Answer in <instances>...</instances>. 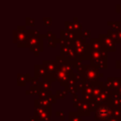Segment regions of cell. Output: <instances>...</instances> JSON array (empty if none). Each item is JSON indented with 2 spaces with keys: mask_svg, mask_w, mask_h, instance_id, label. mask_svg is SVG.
<instances>
[{
  "mask_svg": "<svg viewBox=\"0 0 121 121\" xmlns=\"http://www.w3.org/2000/svg\"><path fill=\"white\" fill-rule=\"evenodd\" d=\"M43 65L44 66L46 72L48 74H54L58 70V64L56 60H43Z\"/></svg>",
  "mask_w": 121,
  "mask_h": 121,
  "instance_id": "cell-12",
  "label": "cell"
},
{
  "mask_svg": "<svg viewBox=\"0 0 121 121\" xmlns=\"http://www.w3.org/2000/svg\"><path fill=\"white\" fill-rule=\"evenodd\" d=\"M120 56H121V48H120Z\"/></svg>",
  "mask_w": 121,
  "mask_h": 121,
  "instance_id": "cell-45",
  "label": "cell"
},
{
  "mask_svg": "<svg viewBox=\"0 0 121 121\" xmlns=\"http://www.w3.org/2000/svg\"><path fill=\"white\" fill-rule=\"evenodd\" d=\"M90 64L93 66L96 67L97 69H107L108 68V58H103V59H98V60H94L90 61Z\"/></svg>",
  "mask_w": 121,
  "mask_h": 121,
  "instance_id": "cell-14",
  "label": "cell"
},
{
  "mask_svg": "<svg viewBox=\"0 0 121 121\" xmlns=\"http://www.w3.org/2000/svg\"><path fill=\"white\" fill-rule=\"evenodd\" d=\"M30 86H34V87H39L41 88V81L39 79V78H36V77H32L30 78Z\"/></svg>",
  "mask_w": 121,
  "mask_h": 121,
  "instance_id": "cell-25",
  "label": "cell"
},
{
  "mask_svg": "<svg viewBox=\"0 0 121 121\" xmlns=\"http://www.w3.org/2000/svg\"><path fill=\"white\" fill-rule=\"evenodd\" d=\"M54 75H55V78H56V81H58L60 84V86H64V87L68 85L70 79L74 76V75L70 76V75H68V74H66V73H64V72H62L59 69L54 73Z\"/></svg>",
  "mask_w": 121,
  "mask_h": 121,
  "instance_id": "cell-9",
  "label": "cell"
},
{
  "mask_svg": "<svg viewBox=\"0 0 121 121\" xmlns=\"http://www.w3.org/2000/svg\"><path fill=\"white\" fill-rule=\"evenodd\" d=\"M34 116L37 121H50L51 109L43 107H34Z\"/></svg>",
  "mask_w": 121,
  "mask_h": 121,
  "instance_id": "cell-8",
  "label": "cell"
},
{
  "mask_svg": "<svg viewBox=\"0 0 121 121\" xmlns=\"http://www.w3.org/2000/svg\"><path fill=\"white\" fill-rule=\"evenodd\" d=\"M73 107L77 109V112L81 116H89L91 112H93L90 101H87L85 99H78L77 102L73 103Z\"/></svg>",
  "mask_w": 121,
  "mask_h": 121,
  "instance_id": "cell-5",
  "label": "cell"
},
{
  "mask_svg": "<svg viewBox=\"0 0 121 121\" xmlns=\"http://www.w3.org/2000/svg\"><path fill=\"white\" fill-rule=\"evenodd\" d=\"M47 72L43 64H35L34 65V77L36 78H44Z\"/></svg>",
  "mask_w": 121,
  "mask_h": 121,
  "instance_id": "cell-15",
  "label": "cell"
},
{
  "mask_svg": "<svg viewBox=\"0 0 121 121\" xmlns=\"http://www.w3.org/2000/svg\"><path fill=\"white\" fill-rule=\"evenodd\" d=\"M43 26H50L51 25V23H52V18L51 17H43Z\"/></svg>",
  "mask_w": 121,
  "mask_h": 121,
  "instance_id": "cell-35",
  "label": "cell"
},
{
  "mask_svg": "<svg viewBox=\"0 0 121 121\" xmlns=\"http://www.w3.org/2000/svg\"><path fill=\"white\" fill-rule=\"evenodd\" d=\"M85 43H87V39L84 38V37H81V38L77 39V40L74 41V45H73V46H74V47H77V46L83 45V44H85Z\"/></svg>",
  "mask_w": 121,
  "mask_h": 121,
  "instance_id": "cell-24",
  "label": "cell"
},
{
  "mask_svg": "<svg viewBox=\"0 0 121 121\" xmlns=\"http://www.w3.org/2000/svg\"><path fill=\"white\" fill-rule=\"evenodd\" d=\"M78 100V95L76 94V95H73V102L75 103V102H77Z\"/></svg>",
  "mask_w": 121,
  "mask_h": 121,
  "instance_id": "cell-42",
  "label": "cell"
},
{
  "mask_svg": "<svg viewBox=\"0 0 121 121\" xmlns=\"http://www.w3.org/2000/svg\"><path fill=\"white\" fill-rule=\"evenodd\" d=\"M104 86L109 90H118L121 87V78H107L104 82Z\"/></svg>",
  "mask_w": 121,
  "mask_h": 121,
  "instance_id": "cell-11",
  "label": "cell"
},
{
  "mask_svg": "<svg viewBox=\"0 0 121 121\" xmlns=\"http://www.w3.org/2000/svg\"><path fill=\"white\" fill-rule=\"evenodd\" d=\"M116 33H117V41H118V43H121V28L118 31H116Z\"/></svg>",
  "mask_w": 121,
  "mask_h": 121,
  "instance_id": "cell-39",
  "label": "cell"
},
{
  "mask_svg": "<svg viewBox=\"0 0 121 121\" xmlns=\"http://www.w3.org/2000/svg\"><path fill=\"white\" fill-rule=\"evenodd\" d=\"M103 58H108V52L106 50H104V51L92 50L89 60L91 61V60H98V59H103Z\"/></svg>",
  "mask_w": 121,
  "mask_h": 121,
  "instance_id": "cell-16",
  "label": "cell"
},
{
  "mask_svg": "<svg viewBox=\"0 0 121 121\" xmlns=\"http://www.w3.org/2000/svg\"><path fill=\"white\" fill-rule=\"evenodd\" d=\"M34 25H35V19L34 18H30V17L26 18V26H34Z\"/></svg>",
  "mask_w": 121,
  "mask_h": 121,
  "instance_id": "cell-32",
  "label": "cell"
},
{
  "mask_svg": "<svg viewBox=\"0 0 121 121\" xmlns=\"http://www.w3.org/2000/svg\"><path fill=\"white\" fill-rule=\"evenodd\" d=\"M56 61H57L59 70L62 71V72H64L70 76H73L76 73L73 60H70L67 58H64V57L59 55L56 57Z\"/></svg>",
  "mask_w": 121,
  "mask_h": 121,
  "instance_id": "cell-3",
  "label": "cell"
},
{
  "mask_svg": "<svg viewBox=\"0 0 121 121\" xmlns=\"http://www.w3.org/2000/svg\"><path fill=\"white\" fill-rule=\"evenodd\" d=\"M52 93H51V91H46V90H42L41 89V92H40V94H39V98H42V99H45L48 95H50Z\"/></svg>",
  "mask_w": 121,
  "mask_h": 121,
  "instance_id": "cell-30",
  "label": "cell"
},
{
  "mask_svg": "<svg viewBox=\"0 0 121 121\" xmlns=\"http://www.w3.org/2000/svg\"><path fill=\"white\" fill-rule=\"evenodd\" d=\"M89 43H90V45H91V49H92V50H95V51H104V50H105V49L103 48V46H102L101 42L99 41V39L91 38Z\"/></svg>",
  "mask_w": 121,
  "mask_h": 121,
  "instance_id": "cell-17",
  "label": "cell"
},
{
  "mask_svg": "<svg viewBox=\"0 0 121 121\" xmlns=\"http://www.w3.org/2000/svg\"><path fill=\"white\" fill-rule=\"evenodd\" d=\"M73 23H74V27H75V32L78 33V32H82V26L81 24L78 22V17H74L73 18Z\"/></svg>",
  "mask_w": 121,
  "mask_h": 121,
  "instance_id": "cell-22",
  "label": "cell"
},
{
  "mask_svg": "<svg viewBox=\"0 0 121 121\" xmlns=\"http://www.w3.org/2000/svg\"><path fill=\"white\" fill-rule=\"evenodd\" d=\"M77 72L82 77V78L93 84L99 82V78L104 77V74L102 72H99L98 69L92 64H82L77 69Z\"/></svg>",
  "mask_w": 121,
  "mask_h": 121,
  "instance_id": "cell-1",
  "label": "cell"
},
{
  "mask_svg": "<svg viewBox=\"0 0 121 121\" xmlns=\"http://www.w3.org/2000/svg\"><path fill=\"white\" fill-rule=\"evenodd\" d=\"M105 121H121V119H118V118H115V117H111L110 119H108V120H105Z\"/></svg>",
  "mask_w": 121,
  "mask_h": 121,
  "instance_id": "cell-41",
  "label": "cell"
},
{
  "mask_svg": "<svg viewBox=\"0 0 121 121\" xmlns=\"http://www.w3.org/2000/svg\"><path fill=\"white\" fill-rule=\"evenodd\" d=\"M41 92V88L39 87H34V86H30L28 90L26 91V95H38L40 94Z\"/></svg>",
  "mask_w": 121,
  "mask_h": 121,
  "instance_id": "cell-21",
  "label": "cell"
},
{
  "mask_svg": "<svg viewBox=\"0 0 121 121\" xmlns=\"http://www.w3.org/2000/svg\"><path fill=\"white\" fill-rule=\"evenodd\" d=\"M51 105L46 99H42V98H36L34 100V107H43L47 109H51Z\"/></svg>",
  "mask_w": 121,
  "mask_h": 121,
  "instance_id": "cell-18",
  "label": "cell"
},
{
  "mask_svg": "<svg viewBox=\"0 0 121 121\" xmlns=\"http://www.w3.org/2000/svg\"><path fill=\"white\" fill-rule=\"evenodd\" d=\"M107 25L109 26H112V30H113V31H118L121 28V22L120 21H115V22L109 21L107 23Z\"/></svg>",
  "mask_w": 121,
  "mask_h": 121,
  "instance_id": "cell-20",
  "label": "cell"
},
{
  "mask_svg": "<svg viewBox=\"0 0 121 121\" xmlns=\"http://www.w3.org/2000/svg\"><path fill=\"white\" fill-rule=\"evenodd\" d=\"M117 93H118L119 95H121V87H120V88H119V89L117 90Z\"/></svg>",
  "mask_w": 121,
  "mask_h": 121,
  "instance_id": "cell-44",
  "label": "cell"
},
{
  "mask_svg": "<svg viewBox=\"0 0 121 121\" xmlns=\"http://www.w3.org/2000/svg\"><path fill=\"white\" fill-rule=\"evenodd\" d=\"M115 11L119 14H121V4H116L115 5Z\"/></svg>",
  "mask_w": 121,
  "mask_h": 121,
  "instance_id": "cell-38",
  "label": "cell"
},
{
  "mask_svg": "<svg viewBox=\"0 0 121 121\" xmlns=\"http://www.w3.org/2000/svg\"><path fill=\"white\" fill-rule=\"evenodd\" d=\"M60 56H62L64 58H67L70 60H74L77 59L73 46H68V45H65V44L60 45Z\"/></svg>",
  "mask_w": 121,
  "mask_h": 121,
  "instance_id": "cell-10",
  "label": "cell"
},
{
  "mask_svg": "<svg viewBox=\"0 0 121 121\" xmlns=\"http://www.w3.org/2000/svg\"><path fill=\"white\" fill-rule=\"evenodd\" d=\"M57 43H58V39L49 40V41H48V43H47L48 46H49V47H51V48H55V47L57 46Z\"/></svg>",
  "mask_w": 121,
  "mask_h": 121,
  "instance_id": "cell-34",
  "label": "cell"
},
{
  "mask_svg": "<svg viewBox=\"0 0 121 121\" xmlns=\"http://www.w3.org/2000/svg\"><path fill=\"white\" fill-rule=\"evenodd\" d=\"M120 15H121V14H120Z\"/></svg>",
  "mask_w": 121,
  "mask_h": 121,
  "instance_id": "cell-47",
  "label": "cell"
},
{
  "mask_svg": "<svg viewBox=\"0 0 121 121\" xmlns=\"http://www.w3.org/2000/svg\"><path fill=\"white\" fill-rule=\"evenodd\" d=\"M69 121H83L82 116L78 112H69Z\"/></svg>",
  "mask_w": 121,
  "mask_h": 121,
  "instance_id": "cell-19",
  "label": "cell"
},
{
  "mask_svg": "<svg viewBox=\"0 0 121 121\" xmlns=\"http://www.w3.org/2000/svg\"><path fill=\"white\" fill-rule=\"evenodd\" d=\"M56 115H57L58 117H60V120H62V121L65 119V114H64L63 112H56Z\"/></svg>",
  "mask_w": 121,
  "mask_h": 121,
  "instance_id": "cell-36",
  "label": "cell"
},
{
  "mask_svg": "<svg viewBox=\"0 0 121 121\" xmlns=\"http://www.w3.org/2000/svg\"><path fill=\"white\" fill-rule=\"evenodd\" d=\"M107 34L113 40V42H114L115 43H118V41H117V33H116V31H113V30H112V29H109L108 32H107Z\"/></svg>",
  "mask_w": 121,
  "mask_h": 121,
  "instance_id": "cell-29",
  "label": "cell"
},
{
  "mask_svg": "<svg viewBox=\"0 0 121 121\" xmlns=\"http://www.w3.org/2000/svg\"><path fill=\"white\" fill-rule=\"evenodd\" d=\"M55 95H56L57 99H64V98H65L66 94H65V92H64V91H62V90H57V91H56Z\"/></svg>",
  "mask_w": 121,
  "mask_h": 121,
  "instance_id": "cell-31",
  "label": "cell"
},
{
  "mask_svg": "<svg viewBox=\"0 0 121 121\" xmlns=\"http://www.w3.org/2000/svg\"><path fill=\"white\" fill-rule=\"evenodd\" d=\"M64 26H65V30L75 32V27H74V23H73V22L65 21V22H64Z\"/></svg>",
  "mask_w": 121,
  "mask_h": 121,
  "instance_id": "cell-27",
  "label": "cell"
},
{
  "mask_svg": "<svg viewBox=\"0 0 121 121\" xmlns=\"http://www.w3.org/2000/svg\"><path fill=\"white\" fill-rule=\"evenodd\" d=\"M51 83L50 81L46 80V79H43L41 81V89L42 90H46V91H50L51 88Z\"/></svg>",
  "mask_w": 121,
  "mask_h": 121,
  "instance_id": "cell-23",
  "label": "cell"
},
{
  "mask_svg": "<svg viewBox=\"0 0 121 121\" xmlns=\"http://www.w3.org/2000/svg\"><path fill=\"white\" fill-rule=\"evenodd\" d=\"M74 50H75V54H76V57L77 59H79V60H89L90 59V55H91V45L89 43L83 44V45H80V46H77V47H74Z\"/></svg>",
  "mask_w": 121,
  "mask_h": 121,
  "instance_id": "cell-6",
  "label": "cell"
},
{
  "mask_svg": "<svg viewBox=\"0 0 121 121\" xmlns=\"http://www.w3.org/2000/svg\"><path fill=\"white\" fill-rule=\"evenodd\" d=\"M45 99H46L50 104H55V103L57 102V97H56V95H53V94H51L50 95H48Z\"/></svg>",
  "mask_w": 121,
  "mask_h": 121,
  "instance_id": "cell-33",
  "label": "cell"
},
{
  "mask_svg": "<svg viewBox=\"0 0 121 121\" xmlns=\"http://www.w3.org/2000/svg\"><path fill=\"white\" fill-rule=\"evenodd\" d=\"M27 40V29L26 26H17L16 29L13 30V43L18 47H26V42Z\"/></svg>",
  "mask_w": 121,
  "mask_h": 121,
  "instance_id": "cell-2",
  "label": "cell"
},
{
  "mask_svg": "<svg viewBox=\"0 0 121 121\" xmlns=\"http://www.w3.org/2000/svg\"><path fill=\"white\" fill-rule=\"evenodd\" d=\"M112 116L121 119V108H113L112 111Z\"/></svg>",
  "mask_w": 121,
  "mask_h": 121,
  "instance_id": "cell-26",
  "label": "cell"
},
{
  "mask_svg": "<svg viewBox=\"0 0 121 121\" xmlns=\"http://www.w3.org/2000/svg\"><path fill=\"white\" fill-rule=\"evenodd\" d=\"M115 68L116 69H121V60H117L115 61Z\"/></svg>",
  "mask_w": 121,
  "mask_h": 121,
  "instance_id": "cell-40",
  "label": "cell"
},
{
  "mask_svg": "<svg viewBox=\"0 0 121 121\" xmlns=\"http://www.w3.org/2000/svg\"><path fill=\"white\" fill-rule=\"evenodd\" d=\"M29 121H37V118L34 116V115H32V116H30L29 117V119H28Z\"/></svg>",
  "mask_w": 121,
  "mask_h": 121,
  "instance_id": "cell-43",
  "label": "cell"
},
{
  "mask_svg": "<svg viewBox=\"0 0 121 121\" xmlns=\"http://www.w3.org/2000/svg\"><path fill=\"white\" fill-rule=\"evenodd\" d=\"M50 121H56V120H50Z\"/></svg>",
  "mask_w": 121,
  "mask_h": 121,
  "instance_id": "cell-46",
  "label": "cell"
},
{
  "mask_svg": "<svg viewBox=\"0 0 121 121\" xmlns=\"http://www.w3.org/2000/svg\"><path fill=\"white\" fill-rule=\"evenodd\" d=\"M43 38L47 39L48 41H49V40H54V39H57V35H56L55 33L51 32V31H46L44 34H43Z\"/></svg>",
  "mask_w": 121,
  "mask_h": 121,
  "instance_id": "cell-28",
  "label": "cell"
},
{
  "mask_svg": "<svg viewBox=\"0 0 121 121\" xmlns=\"http://www.w3.org/2000/svg\"><path fill=\"white\" fill-rule=\"evenodd\" d=\"M82 34H83V37L84 38H90L91 39V32L88 30V29H86V30H83L82 31Z\"/></svg>",
  "mask_w": 121,
  "mask_h": 121,
  "instance_id": "cell-37",
  "label": "cell"
},
{
  "mask_svg": "<svg viewBox=\"0 0 121 121\" xmlns=\"http://www.w3.org/2000/svg\"><path fill=\"white\" fill-rule=\"evenodd\" d=\"M98 39L101 42V44H102L103 48L107 52H115L116 51L115 43L113 42V40L108 34H99Z\"/></svg>",
  "mask_w": 121,
  "mask_h": 121,
  "instance_id": "cell-7",
  "label": "cell"
},
{
  "mask_svg": "<svg viewBox=\"0 0 121 121\" xmlns=\"http://www.w3.org/2000/svg\"><path fill=\"white\" fill-rule=\"evenodd\" d=\"M30 74L29 73H26V74H21L18 73L17 74V85L18 86H26L27 82L30 81Z\"/></svg>",
  "mask_w": 121,
  "mask_h": 121,
  "instance_id": "cell-13",
  "label": "cell"
},
{
  "mask_svg": "<svg viewBox=\"0 0 121 121\" xmlns=\"http://www.w3.org/2000/svg\"><path fill=\"white\" fill-rule=\"evenodd\" d=\"M112 108L111 106V103H110V99L99 105V107L96 109L95 112V120H108L112 117Z\"/></svg>",
  "mask_w": 121,
  "mask_h": 121,
  "instance_id": "cell-4",
  "label": "cell"
}]
</instances>
